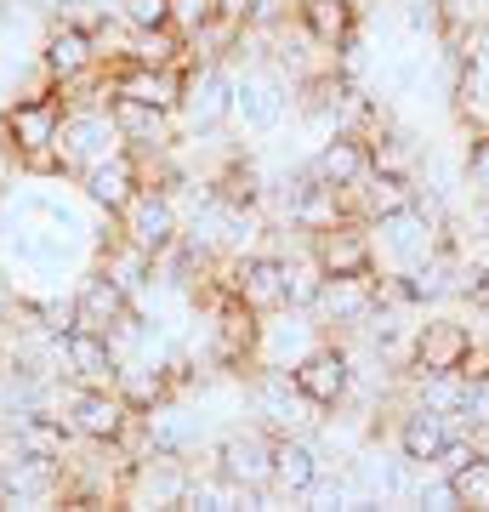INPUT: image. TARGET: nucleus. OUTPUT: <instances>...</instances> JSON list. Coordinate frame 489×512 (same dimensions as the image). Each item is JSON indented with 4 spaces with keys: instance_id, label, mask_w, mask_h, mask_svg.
I'll use <instances>...</instances> for the list:
<instances>
[{
    "instance_id": "obj_1",
    "label": "nucleus",
    "mask_w": 489,
    "mask_h": 512,
    "mask_svg": "<svg viewBox=\"0 0 489 512\" xmlns=\"http://www.w3.org/2000/svg\"><path fill=\"white\" fill-rule=\"evenodd\" d=\"M63 109H69V97L57 92L46 74L35 80V92L12 97V103L0 109V126H6V143H12V154H18L23 177H63V160H57Z\"/></svg>"
},
{
    "instance_id": "obj_2",
    "label": "nucleus",
    "mask_w": 489,
    "mask_h": 512,
    "mask_svg": "<svg viewBox=\"0 0 489 512\" xmlns=\"http://www.w3.org/2000/svg\"><path fill=\"white\" fill-rule=\"evenodd\" d=\"M290 114H296V80L273 57L234 69V126L245 137L268 143V137H279L290 126Z\"/></svg>"
},
{
    "instance_id": "obj_3",
    "label": "nucleus",
    "mask_w": 489,
    "mask_h": 512,
    "mask_svg": "<svg viewBox=\"0 0 489 512\" xmlns=\"http://www.w3.org/2000/svg\"><path fill=\"white\" fill-rule=\"evenodd\" d=\"M245 410L268 433H319L325 427V410L290 382V370H262V365L245 370Z\"/></svg>"
},
{
    "instance_id": "obj_4",
    "label": "nucleus",
    "mask_w": 489,
    "mask_h": 512,
    "mask_svg": "<svg viewBox=\"0 0 489 512\" xmlns=\"http://www.w3.org/2000/svg\"><path fill=\"white\" fill-rule=\"evenodd\" d=\"M177 126L188 137H222V126H234V63H182Z\"/></svg>"
},
{
    "instance_id": "obj_5",
    "label": "nucleus",
    "mask_w": 489,
    "mask_h": 512,
    "mask_svg": "<svg viewBox=\"0 0 489 512\" xmlns=\"http://www.w3.org/2000/svg\"><path fill=\"white\" fill-rule=\"evenodd\" d=\"M455 228H438V222H427L416 211V200L404 205V211H387V217L370 222V245H376V268L381 274H410V268H421L427 256L450 239Z\"/></svg>"
},
{
    "instance_id": "obj_6",
    "label": "nucleus",
    "mask_w": 489,
    "mask_h": 512,
    "mask_svg": "<svg viewBox=\"0 0 489 512\" xmlns=\"http://www.w3.org/2000/svg\"><path fill=\"white\" fill-rule=\"evenodd\" d=\"M35 63H40V74H46L52 86H74V80H86V74L103 69V46H97V35H91V23L52 12V18L40 23Z\"/></svg>"
},
{
    "instance_id": "obj_7",
    "label": "nucleus",
    "mask_w": 489,
    "mask_h": 512,
    "mask_svg": "<svg viewBox=\"0 0 489 512\" xmlns=\"http://www.w3.org/2000/svg\"><path fill=\"white\" fill-rule=\"evenodd\" d=\"M63 490H69V467L63 461L6 444V456H0V507L46 512V507H63Z\"/></svg>"
},
{
    "instance_id": "obj_8",
    "label": "nucleus",
    "mask_w": 489,
    "mask_h": 512,
    "mask_svg": "<svg viewBox=\"0 0 489 512\" xmlns=\"http://www.w3.org/2000/svg\"><path fill=\"white\" fill-rule=\"evenodd\" d=\"M120 148H126V137H120V126H114L109 103H69V109H63V126H57L63 177H80L86 165L109 160V154H120Z\"/></svg>"
},
{
    "instance_id": "obj_9",
    "label": "nucleus",
    "mask_w": 489,
    "mask_h": 512,
    "mask_svg": "<svg viewBox=\"0 0 489 512\" xmlns=\"http://www.w3.org/2000/svg\"><path fill=\"white\" fill-rule=\"evenodd\" d=\"M188 473H194V461H188V456H171V450H143V456H131V467H126L120 507H137V512H182Z\"/></svg>"
},
{
    "instance_id": "obj_10",
    "label": "nucleus",
    "mask_w": 489,
    "mask_h": 512,
    "mask_svg": "<svg viewBox=\"0 0 489 512\" xmlns=\"http://www.w3.org/2000/svg\"><path fill=\"white\" fill-rule=\"evenodd\" d=\"M200 461H211L222 478H234L239 490L251 495H268L273 490V433L268 427H228V433H217V444L205 450Z\"/></svg>"
},
{
    "instance_id": "obj_11",
    "label": "nucleus",
    "mask_w": 489,
    "mask_h": 512,
    "mask_svg": "<svg viewBox=\"0 0 489 512\" xmlns=\"http://www.w3.org/2000/svg\"><path fill=\"white\" fill-rule=\"evenodd\" d=\"M120 234L148 256H165L182 239V194L165 183H143V194L120 211Z\"/></svg>"
},
{
    "instance_id": "obj_12",
    "label": "nucleus",
    "mask_w": 489,
    "mask_h": 512,
    "mask_svg": "<svg viewBox=\"0 0 489 512\" xmlns=\"http://www.w3.org/2000/svg\"><path fill=\"white\" fill-rule=\"evenodd\" d=\"M325 336L330 330L319 325V313L313 308H273V313H262V336H256V359L251 365L290 370L296 359H308Z\"/></svg>"
},
{
    "instance_id": "obj_13",
    "label": "nucleus",
    "mask_w": 489,
    "mask_h": 512,
    "mask_svg": "<svg viewBox=\"0 0 489 512\" xmlns=\"http://www.w3.org/2000/svg\"><path fill=\"white\" fill-rule=\"evenodd\" d=\"M290 382L302 387L319 410H342L353 399V348H347L342 336H325L308 359L290 365Z\"/></svg>"
},
{
    "instance_id": "obj_14",
    "label": "nucleus",
    "mask_w": 489,
    "mask_h": 512,
    "mask_svg": "<svg viewBox=\"0 0 489 512\" xmlns=\"http://www.w3.org/2000/svg\"><path fill=\"white\" fill-rule=\"evenodd\" d=\"M484 336L472 330V319H455V313H421L416 325V348H410V365L404 370H461L472 359Z\"/></svg>"
},
{
    "instance_id": "obj_15",
    "label": "nucleus",
    "mask_w": 489,
    "mask_h": 512,
    "mask_svg": "<svg viewBox=\"0 0 489 512\" xmlns=\"http://www.w3.org/2000/svg\"><path fill=\"white\" fill-rule=\"evenodd\" d=\"M381 291H376V274H336L319 285L313 296V313H319V325L330 336H359L370 325V313H376Z\"/></svg>"
},
{
    "instance_id": "obj_16",
    "label": "nucleus",
    "mask_w": 489,
    "mask_h": 512,
    "mask_svg": "<svg viewBox=\"0 0 489 512\" xmlns=\"http://www.w3.org/2000/svg\"><path fill=\"white\" fill-rule=\"evenodd\" d=\"M143 183H148L143 154H131V148H120V154H109V160L86 165V171L74 177V188H80V194H86L103 217H114V222H120V211H126L137 194H143Z\"/></svg>"
},
{
    "instance_id": "obj_17",
    "label": "nucleus",
    "mask_w": 489,
    "mask_h": 512,
    "mask_svg": "<svg viewBox=\"0 0 489 512\" xmlns=\"http://www.w3.org/2000/svg\"><path fill=\"white\" fill-rule=\"evenodd\" d=\"M325 473V444L313 433H273V495L308 501V490Z\"/></svg>"
},
{
    "instance_id": "obj_18",
    "label": "nucleus",
    "mask_w": 489,
    "mask_h": 512,
    "mask_svg": "<svg viewBox=\"0 0 489 512\" xmlns=\"http://www.w3.org/2000/svg\"><path fill=\"white\" fill-rule=\"evenodd\" d=\"M109 114L114 126H120V137H126L131 154H143V160H160V154H171L177 148V114L154 109V103H137V97H109Z\"/></svg>"
},
{
    "instance_id": "obj_19",
    "label": "nucleus",
    "mask_w": 489,
    "mask_h": 512,
    "mask_svg": "<svg viewBox=\"0 0 489 512\" xmlns=\"http://www.w3.org/2000/svg\"><path fill=\"white\" fill-rule=\"evenodd\" d=\"M57 365H63V376L74 387H114V376H120L109 336L103 330H80V325H69L57 336Z\"/></svg>"
},
{
    "instance_id": "obj_20",
    "label": "nucleus",
    "mask_w": 489,
    "mask_h": 512,
    "mask_svg": "<svg viewBox=\"0 0 489 512\" xmlns=\"http://www.w3.org/2000/svg\"><path fill=\"white\" fill-rule=\"evenodd\" d=\"M308 251H313V262L325 268V279H336V274H376L370 222H359V217H347V222H336V228H325V234H313Z\"/></svg>"
},
{
    "instance_id": "obj_21",
    "label": "nucleus",
    "mask_w": 489,
    "mask_h": 512,
    "mask_svg": "<svg viewBox=\"0 0 489 512\" xmlns=\"http://www.w3.org/2000/svg\"><path fill=\"white\" fill-rule=\"evenodd\" d=\"M455 433H467L455 416H444V410H427V404L404 399L399 404V427H393V444H399L404 456L416 461V467H433L438 450L455 439Z\"/></svg>"
},
{
    "instance_id": "obj_22",
    "label": "nucleus",
    "mask_w": 489,
    "mask_h": 512,
    "mask_svg": "<svg viewBox=\"0 0 489 512\" xmlns=\"http://www.w3.org/2000/svg\"><path fill=\"white\" fill-rule=\"evenodd\" d=\"M302 165H308V177H319L330 188H353L370 177V143H364L359 131H330V137H319L308 148Z\"/></svg>"
},
{
    "instance_id": "obj_23",
    "label": "nucleus",
    "mask_w": 489,
    "mask_h": 512,
    "mask_svg": "<svg viewBox=\"0 0 489 512\" xmlns=\"http://www.w3.org/2000/svg\"><path fill=\"white\" fill-rule=\"evenodd\" d=\"M6 439L18 444V450H35V456L69 461L74 444H80V433L69 427V416H63V410H46V404H35V410L6 416Z\"/></svg>"
},
{
    "instance_id": "obj_24",
    "label": "nucleus",
    "mask_w": 489,
    "mask_h": 512,
    "mask_svg": "<svg viewBox=\"0 0 489 512\" xmlns=\"http://www.w3.org/2000/svg\"><path fill=\"white\" fill-rule=\"evenodd\" d=\"M126 313H131V291L120 279H109L103 268H91L80 279V291H74V325L80 330H103L109 336V325H120Z\"/></svg>"
},
{
    "instance_id": "obj_25",
    "label": "nucleus",
    "mask_w": 489,
    "mask_h": 512,
    "mask_svg": "<svg viewBox=\"0 0 489 512\" xmlns=\"http://www.w3.org/2000/svg\"><path fill=\"white\" fill-rule=\"evenodd\" d=\"M126 63H148V69H182L188 63V40L160 23V29H126V46H120Z\"/></svg>"
},
{
    "instance_id": "obj_26",
    "label": "nucleus",
    "mask_w": 489,
    "mask_h": 512,
    "mask_svg": "<svg viewBox=\"0 0 489 512\" xmlns=\"http://www.w3.org/2000/svg\"><path fill=\"white\" fill-rule=\"evenodd\" d=\"M410 507H427V512H461V495H455L450 473H438V467H416V495H410Z\"/></svg>"
},
{
    "instance_id": "obj_27",
    "label": "nucleus",
    "mask_w": 489,
    "mask_h": 512,
    "mask_svg": "<svg viewBox=\"0 0 489 512\" xmlns=\"http://www.w3.org/2000/svg\"><path fill=\"white\" fill-rule=\"evenodd\" d=\"M450 484H455V495H461V507L489 512V461H484V456L461 461V467L450 473Z\"/></svg>"
},
{
    "instance_id": "obj_28",
    "label": "nucleus",
    "mask_w": 489,
    "mask_h": 512,
    "mask_svg": "<svg viewBox=\"0 0 489 512\" xmlns=\"http://www.w3.org/2000/svg\"><path fill=\"white\" fill-rule=\"evenodd\" d=\"M461 177H467V188L478 194V200L489 194V131L467 137V148H461Z\"/></svg>"
},
{
    "instance_id": "obj_29",
    "label": "nucleus",
    "mask_w": 489,
    "mask_h": 512,
    "mask_svg": "<svg viewBox=\"0 0 489 512\" xmlns=\"http://www.w3.org/2000/svg\"><path fill=\"white\" fill-rule=\"evenodd\" d=\"M114 18L126 29H160L171 23V0H114Z\"/></svg>"
},
{
    "instance_id": "obj_30",
    "label": "nucleus",
    "mask_w": 489,
    "mask_h": 512,
    "mask_svg": "<svg viewBox=\"0 0 489 512\" xmlns=\"http://www.w3.org/2000/svg\"><path fill=\"white\" fill-rule=\"evenodd\" d=\"M205 23H217V0H171V29H177L182 40L200 35Z\"/></svg>"
},
{
    "instance_id": "obj_31",
    "label": "nucleus",
    "mask_w": 489,
    "mask_h": 512,
    "mask_svg": "<svg viewBox=\"0 0 489 512\" xmlns=\"http://www.w3.org/2000/svg\"><path fill=\"white\" fill-rule=\"evenodd\" d=\"M467 63L489 80V23H478V29H472V40H467Z\"/></svg>"
},
{
    "instance_id": "obj_32",
    "label": "nucleus",
    "mask_w": 489,
    "mask_h": 512,
    "mask_svg": "<svg viewBox=\"0 0 489 512\" xmlns=\"http://www.w3.org/2000/svg\"><path fill=\"white\" fill-rule=\"evenodd\" d=\"M472 444H478V456L489 461V427H478V433H472Z\"/></svg>"
},
{
    "instance_id": "obj_33",
    "label": "nucleus",
    "mask_w": 489,
    "mask_h": 512,
    "mask_svg": "<svg viewBox=\"0 0 489 512\" xmlns=\"http://www.w3.org/2000/svg\"><path fill=\"white\" fill-rule=\"evenodd\" d=\"M478 217H484V234H489V194L478 200Z\"/></svg>"
},
{
    "instance_id": "obj_34",
    "label": "nucleus",
    "mask_w": 489,
    "mask_h": 512,
    "mask_svg": "<svg viewBox=\"0 0 489 512\" xmlns=\"http://www.w3.org/2000/svg\"><path fill=\"white\" fill-rule=\"evenodd\" d=\"M0 234H6V200H0Z\"/></svg>"
}]
</instances>
